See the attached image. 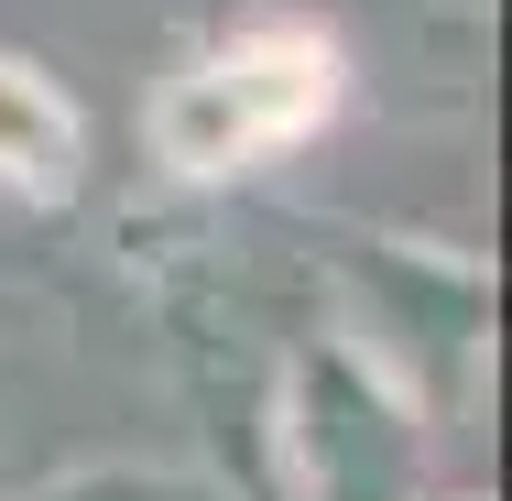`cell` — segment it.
Segmentation results:
<instances>
[{
	"instance_id": "cell-1",
	"label": "cell",
	"mask_w": 512,
	"mask_h": 501,
	"mask_svg": "<svg viewBox=\"0 0 512 501\" xmlns=\"http://www.w3.org/2000/svg\"><path fill=\"white\" fill-rule=\"evenodd\" d=\"M327 99H338V55H327L316 33H262V44H240V55H218L207 77H186L153 131H164V153H175L186 175H229V164H251V153L316 131Z\"/></svg>"
},
{
	"instance_id": "cell-2",
	"label": "cell",
	"mask_w": 512,
	"mask_h": 501,
	"mask_svg": "<svg viewBox=\"0 0 512 501\" xmlns=\"http://www.w3.org/2000/svg\"><path fill=\"white\" fill-rule=\"evenodd\" d=\"M66 164V109L22 66H0V175H55Z\"/></svg>"
}]
</instances>
